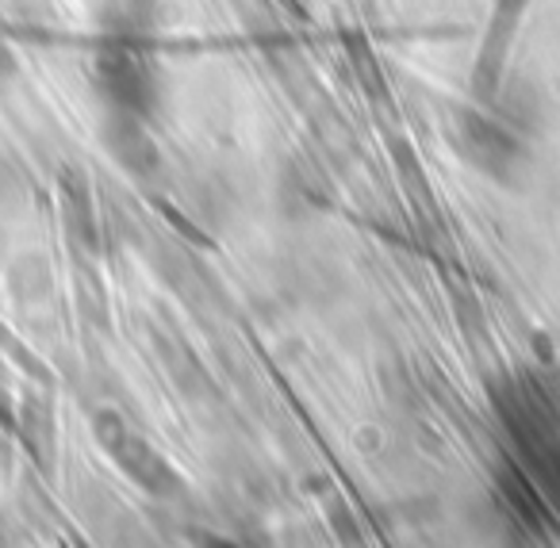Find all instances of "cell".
<instances>
[{
	"label": "cell",
	"mask_w": 560,
	"mask_h": 548,
	"mask_svg": "<svg viewBox=\"0 0 560 548\" xmlns=\"http://www.w3.org/2000/svg\"><path fill=\"white\" fill-rule=\"evenodd\" d=\"M453 142H457L460 158H465L472 170L491 173V177H511L522 162V147L514 135H506L499 124L476 116V112H465L457 116V127H453Z\"/></svg>",
	"instance_id": "1"
},
{
	"label": "cell",
	"mask_w": 560,
	"mask_h": 548,
	"mask_svg": "<svg viewBox=\"0 0 560 548\" xmlns=\"http://www.w3.org/2000/svg\"><path fill=\"white\" fill-rule=\"evenodd\" d=\"M96 438H101V445L108 448V453L116 456V460L124 464V468L131 471L142 487H147V491L165 494V491L177 487L170 464H165L162 456H158L154 448L139 438V433L127 430V422L116 415V410H104V415L96 418Z\"/></svg>",
	"instance_id": "2"
},
{
	"label": "cell",
	"mask_w": 560,
	"mask_h": 548,
	"mask_svg": "<svg viewBox=\"0 0 560 548\" xmlns=\"http://www.w3.org/2000/svg\"><path fill=\"white\" fill-rule=\"evenodd\" d=\"M104 139H108V147H112V154L119 158V162L127 165V170H135V173H147L150 165L158 162V150H154V142L147 139V135L135 127V119H131V112H119V116H112L108 119V127H104Z\"/></svg>",
	"instance_id": "3"
},
{
	"label": "cell",
	"mask_w": 560,
	"mask_h": 548,
	"mask_svg": "<svg viewBox=\"0 0 560 548\" xmlns=\"http://www.w3.org/2000/svg\"><path fill=\"white\" fill-rule=\"evenodd\" d=\"M12 73H16V58H12V50L0 47V81H9Z\"/></svg>",
	"instance_id": "4"
}]
</instances>
